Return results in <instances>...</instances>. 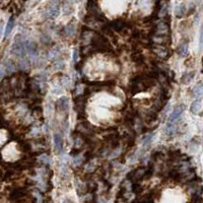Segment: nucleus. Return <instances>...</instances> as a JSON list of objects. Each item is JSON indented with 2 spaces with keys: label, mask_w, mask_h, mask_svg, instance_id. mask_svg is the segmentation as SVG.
Listing matches in <instances>:
<instances>
[{
  "label": "nucleus",
  "mask_w": 203,
  "mask_h": 203,
  "mask_svg": "<svg viewBox=\"0 0 203 203\" xmlns=\"http://www.w3.org/2000/svg\"><path fill=\"white\" fill-rule=\"evenodd\" d=\"M26 195H27V189L23 187H19V188L13 189V190L10 192V199H11L12 201L19 202L26 197Z\"/></svg>",
  "instance_id": "obj_8"
},
{
  "label": "nucleus",
  "mask_w": 203,
  "mask_h": 203,
  "mask_svg": "<svg viewBox=\"0 0 203 203\" xmlns=\"http://www.w3.org/2000/svg\"><path fill=\"white\" fill-rule=\"evenodd\" d=\"M199 47H200V50L203 49V30H201L200 33V40H199Z\"/></svg>",
  "instance_id": "obj_29"
},
{
  "label": "nucleus",
  "mask_w": 203,
  "mask_h": 203,
  "mask_svg": "<svg viewBox=\"0 0 203 203\" xmlns=\"http://www.w3.org/2000/svg\"><path fill=\"white\" fill-rule=\"evenodd\" d=\"M86 102H87V97L83 93L78 94L77 97H74V110L77 112L79 119L85 117V110L86 106Z\"/></svg>",
  "instance_id": "obj_5"
},
{
  "label": "nucleus",
  "mask_w": 203,
  "mask_h": 203,
  "mask_svg": "<svg viewBox=\"0 0 203 203\" xmlns=\"http://www.w3.org/2000/svg\"><path fill=\"white\" fill-rule=\"evenodd\" d=\"M45 203H53V201H52V199L50 197H47L45 199Z\"/></svg>",
  "instance_id": "obj_32"
},
{
  "label": "nucleus",
  "mask_w": 203,
  "mask_h": 203,
  "mask_svg": "<svg viewBox=\"0 0 203 203\" xmlns=\"http://www.w3.org/2000/svg\"><path fill=\"white\" fill-rule=\"evenodd\" d=\"M74 31H75L74 24L71 23H69L67 26H65L64 27H63L62 34H63V36H65V37H70L71 35L74 33Z\"/></svg>",
  "instance_id": "obj_18"
},
{
  "label": "nucleus",
  "mask_w": 203,
  "mask_h": 203,
  "mask_svg": "<svg viewBox=\"0 0 203 203\" xmlns=\"http://www.w3.org/2000/svg\"><path fill=\"white\" fill-rule=\"evenodd\" d=\"M177 53L180 57H185L189 54V43L188 41H183L177 48Z\"/></svg>",
  "instance_id": "obj_15"
},
{
  "label": "nucleus",
  "mask_w": 203,
  "mask_h": 203,
  "mask_svg": "<svg viewBox=\"0 0 203 203\" xmlns=\"http://www.w3.org/2000/svg\"><path fill=\"white\" fill-rule=\"evenodd\" d=\"M63 138L60 134H55L54 135V148H55V152L57 155H60L63 150Z\"/></svg>",
  "instance_id": "obj_13"
},
{
  "label": "nucleus",
  "mask_w": 203,
  "mask_h": 203,
  "mask_svg": "<svg viewBox=\"0 0 203 203\" xmlns=\"http://www.w3.org/2000/svg\"><path fill=\"white\" fill-rule=\"evenodd\" d=\"M90 45L96 49L97 53H112L113 52L112 44L109 40L99 31L93 33L92 40H90Z\"/></svg>",
  "instance_id": "obj_2"
},
{
  "label": "nucleus",
  "mask_w": 203,
  "mask_h": 203,
  "mask_svg": "<svg viewBox=\"0 0 203 203\" xmlns=\"http://www.w3.org/2000/svg\"><path fill=\"white\" fill-rule=\"evenodd\" d=\"M202 63H203V58H202Z\"/></svg>",
  "instance_id": "obj_35"
},
{
  "label": "nucleus",
  "mask_w": 203,
  "mask_h": 203,
  "mask_svg": "<svg viewBox=\"0 0 203 203\" xmlns=\"http://www.w3.org/2000/svg\"><path fill=\"white\" fill-rule=\"evenodd\" d=\"M202 94H203V85L201 82H199L193 87V89H192V96L198 99V97H200Z\"/></svg>",
  "instance_id": "obj_19"
},
{
  "label": "nucleus",
  "mask_w": 203,
  "mask_h": 203,
  "mask_svg": "<svg viewBox=\"0 0 203 203\" xmlns=\"http://www.w3.org/2000/svg\"><path fill=\"white\" fill-rule=\"evenodd\" d=\"M163 157V152L160 151H155L152 152L151 155V160H153V162H157L160 159H162Z\"/></svg>",
  "instance_id": "obj_27"
},
{
  "label": "nucleus",
  "mask_w": 203,
  "mask_h": 203,
  "mask_svg": "<svg viewBox=\"0 0 203 203\" xmlns=\"http://www.w3.org/2000/svg\"><path fill=\"white\" fill-rule=\"evenodd\" d=\"M11 53L13 55L17 56V57L20 58H24L27 53V49H26V43H23L22 36L20 35H17L14 39V43H13L12 47H11Z\"/></svg>",
  "instance_id": "obj_3"
},
{
  "label": "nucleus",
  "mask_w": 203,
  "mask_h": 203,
  "mask_svg": "<svg viewBox=\"0 0 203 203\" xmlns=\"http://www.w3.org/2000/svg\"><path fill=\"white\" fill-rule=\"evenodd\" d=\"M55 107L57 109L58 112H67L69 109V100L67 97H61L56 101L55 103Z\"/></svg>",
  "instance_id": "obj_10"
},
{
  "label": "nucleus",
  "mask_w": 203,
  "mask_h": 203,
  "mask_svg": "<svg viewBox=\"0 0 203 203\" xmlns=\"http://www.w3.org/2000/svg\"><path fill=\"white\" fill-rule=\"evenodd\" d=\"M151 51L160 60H166L171 56L170 47L164 46V45H156L151 44Z\"/></svg>",
  "instance_id": "obj_4"
},
{
  "label": "nucleus",
  "mask_w": 203,
  "mask_h": 203,
  "mask_svg": "<svg viewBox=\"0 0 203 203\" xmlns=\"http://www.w3.org/2000/svg\"><path fill=\"white\" fill-rule=\"evenodd\" d=\"M63 203H74L72 200H69V199H66V200L63 201Z\"/></svg>",
  "instance_id": "obj_33"
},
{
  "label": "nucleus",
  "mask_w": 203,
  "mask_h": 203,
  "mask_svg": "<svg viewBox=\"0 0 203 203\" xmlns=\"http://www.w3.org/2000/svg\"><path fill=\"white\" fill-rule=\"evenodd\" d=\"M131 60L136 65H143L145 63V57L140 51H136L131 54Z\"/></svg>",
  "instance_id": "obj_14"
},
{
  "label": "nucleus",
  "mask_w": 203,
  "mask_h": 203,
  "mask_svg": "<svg viewBox=\"0 0 203 203\" xmlns=\"http://www.w3.org/2000/svg\"><path fill=\"white\" fill-rule=\"evenodd\" d=\"M152 137H153V134H152V133H147V134H146L144 137H143V139H142L143 145H148L149 143H150V141H151Z\"/></svg>",
  "instance_id": "obj_26"
},
{
  "label": "nucleus",
  "mask_w": 203,
  "mask_h": 203,
  "mask_svg": "<svg viewBox=\"0 0 203 203\" xmlns=\"http://www.w3.org/2000/svg\"><path fill=\"white\" fill-rule=\"evenodd\" d=\"M178 130L177 126L175 125L174 123H168L167 125V128H166V133L169 137H173V136L176 134V132Z\"/></svg>",
  "instance_id": "obj_20"
},
{
  "label": "nucleus",
  "mask_w": 203,
  "mask_h": 203,
  "mask_svg": "<svg viewBox=\"0 0 203 203\" xmlns=\"http://www.w3.org/2000/svg\"><path fill=\"white\" fill-rule=\"evenodd\" d=\"M156 79L145 74H139L132 77L128 85V92L131 94H136L142 92H146L152 86H155Z\"/></svg>",
  "instance_id": "obj_1"
},
{
  "label": "nucleus",
  "mask_w": 203,
  "mask_h": 203,
  "mask_svg": "<svg viewBox=\"0 0 203 203\" xmlns=\"http://www.w3.org/2000/svg\"><path fill=\"white\" fill-rule=\"evenodd\" d=\"M5 69H6V71H7L8 73H12V72H14V71L16 70L15 64H14V63H13L11 60H8L7 63H6V64H5Z\"/></svg>",
  "instance_id": "obj_23"
},
{
  "label": "nucleus",
  "mask_w": 203,
  "mask_h": 203,
  "mask_svg": "<svg viewBox=\"0 0 203 203\" xmlns=\"http://www.w3.org/2000/svg\"><path fill=\"white\" fill-rule=\"evenodd\" d=\"M184 110H185V107L183 105H178L177 107H175L172 114H171L169 117V123H175L177 120H179V118L181 117V115L183 114Z\"/></svg>",
  "instance_id": "obj_11"
},
{
  "label": "nucleus",
  "mask_w": 203,
  "mask_h": 203,
  "mask_svg": "<svg viewBox=\"0 0 203 203\" xmlns=\"http://www.w3.org/2000/svg\"><path fill=\"white\" fill-rule=\"evenodd\" d=\"M41 42L45 45V46H50V45L52 44L51 38L49 36H47V35H42L41 36Z\"/></svg>",
  "instance_id": "obj_25"
},
{
  "label": "nucleus",
  "mask_w": 203,
  "mask_h": 203,
  "mask_svg": "<svg viewBox=\"0 0 203 203\" xmlns=\"http://www.w3.org/2000/svg\"><path fill=\"white\" fill-rule=\"evenodd\" d=\"M2 31H3V23H2V22H0V38H1Z\"/></svg>",
  "instance_id": "obj_31"
},
{
  "label": "nucleus",
  "mask_w": 203,
  "mask_h": 203,
  "mask_svg": "<svg viewBox=\"0 0 203 203\" xmlns=\"http://www.w3.org/2000/svg\"><path fill=\"white\" fill-rule=\"evenodd\" d=\"M186 13V7H185L184 4H181L179 5L178 7L176 8V15L177 17H183Z\"/></svg>",
  "instance_id": "obj_22"
},
{
  "label": "nucleus",
  "mask_w": 203,
  "mask_h": 203,
  "mask_svg": "<svg viewBox=\"0 0 203 203\" xmlns=\"http://www.w3.org/2000/svg\"><path fill=\"white\" fill-rule=\"evenodd\" d=\"M59 12H60V8H59L58 3L52 2L47 8L46 12H45V19H55V17L58 16Z\"/></svg>",
  "instance_id": "obj_9"
},
{
  "label": "nucleus",
  "mask_w": 203,
  "mask_h": 203,
  "mask_svg": "<svg viewBox=\"0 0 203 203\" xmlns=\"http://www.w3.org/2000/svg\"><path fill=\"white\" fill-rule=\"evenodd\" d=\"M14 27V17H10L7 24H6V27H5V31H4V36L5 37H8L11 31Z\"/></svg>",
  "instance_id": "obj_21"
},
{
  "label": "nucleus",
  "mask_w": 203,
  "mask_h": 203,
  "mask_svg": "<svg viewBox=\"0 0 203 203\" xmlns=\"http://www.w3.org/2000/svg\"><path fill=\"white\" fill-rule=\"evenodd\" d=\"M194 76H195V71H187L182 75L180 81L182 85H189L192 81V79L194 78Z\"/></svg>",
  "instance_id": "obj_17"
},
{
  "label": "nucleus",
  "mask_w": 203,
  "mask_h": 203,
  "mask_svg": "<svg viewBox=\"0 0 203 203\" xmlns=\"http://www.w3.org/2000/svg\"><path fill=\"white\" fill-rule=\"evenodd\" d=\"M26 49H27V51L29 52V54L31 58H36L38 56L39 50H38L37 44L35 43L34 41H29L27 43H26Z\"/></svg>",
  "instance_id": "obj_12"
},
{
  "label": "nucleus",
  "mask_w": 203,
  "mask_h": 203,
  "mask_svg": "<svg viewBox=\"0 0 203 203\" xmlns=\"http://www.w3.org/2000/svg\"><path fill=\"white\" fill-rule=\"evenodd\" d=\"M152 36H163L169 37L170 35V23L166 20H162L160 23H157L152 29Z\"/></svg>",
  "instance_id": "obj_7"
},
{
  "label": "nucleus",
  "mask_w": 203,
  "mask_h": 203,
  "mask_svg": "<svg viewBox=\"0 0 203 203\" xmlns=\"http://www.w3.org/2000/svg\"><path fill=\"white\" fill-rule=\"evenodd\" d=\"M109 23V27H111V30L113 31H116V33H120V34H126L127 31L131 29L130 26H129L128 23H126L123 19H115L113 22L108 23Z\"/></svg>",
  "instance_id": "obj_6"
},
{
  "label": "nucleus",
  "mask_w": 203,
  "mask_h": 203,
  "mask_svg": "<svg viewBox=\"0 0 203 203\" xmlns=\"http://www.w3.org/2000/svg\"><path fill=\"white\" fill-rule=\"evenodd\" d=\"M30 203H38V202H37V200H36L35 198H31V201H30Z\"/></svg>",
  "instance_id": "obj_34"
},
{
  "label": "nucleus",
  "mask_w": 203,
  "mask_h": 203,
  "mask_svg": "<svg viewBox=\"0 0 203 203\" xmlns=\"http://www.w3.org/2000/svg\"><path fill=\"white\" fill-rule=\"evenodd\" d=\"M194 62H195V59L193 57H189L186 60V62H185V65H186L187 67H193Z\"/></svg>",
  "instance_id": "obj_28"
},
{
  "label": "nucleus",
  "mask_w": 203,
  "mask_h": 203,
  "mask_svg": "<svg viewBox=\"0 0 203 203\" xmlns=\"http://www.w3.org/2000/svg\"><path fill=\"white\" fill-rule=\"evenodd\" d=\"M77 57H78V50H77V49H75L74 53H73V59H74L75 62L77 61Z\"/></svg>",
  "instance_id": "obj_30"
},
{
  "label": "nucleus",
  "mask_w": 203,
  "mask_h": 203,
  "mask_svg": "<svg viewBox=\"0 0 203 203\" xmlns=\"http://www.w3.org/2000/svg\"><path fill=\"white\" fill-rule=\"evenodd\" d=\"M132 191L134 192L135 194H140L143 191V187L139 184V182H135V183L132 184Z\"/></svg>",
  "instance_id": "obj_24"
},
{
  "label": "nucleus",
  "mask_w": 203,
  "mask_h": 203,
  "mask_svg": "<svg viewBox=\"0 0 203 203\" xmlns=\"http://www.w3.org/2000/svg\"><path fill=\"white\" fill-rule=\"evenodd\" d=\"M201 108H202V100L200 97H198V99H196L193 103L191 105V108H190V111L192 114H199V112L201 111Z\"/></svg>",
  "instance_id": "obj_16"
}]
</instances>
